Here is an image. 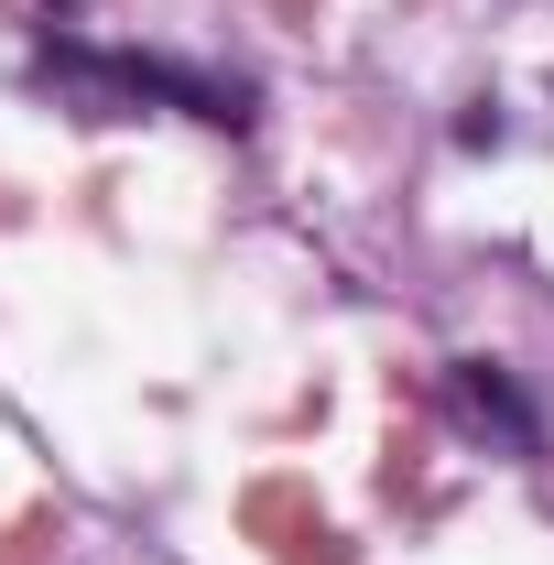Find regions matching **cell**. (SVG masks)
Instances as JSON below:
<instances>
[{
	"mask_svg": "<svg viewBox=\"0 0 554 565\" xmlns=\"http://www.w3.org/2000/svg\"><path fill=\"white\" fill-rule=\"evenodd\" d=\"M44 76H66L87 120H131L141 98H174V109H185V120H207V131H239V120H251V87L196 76V66H141V55H87V44H55V55H44Z\"/></svg>",
	"mask_w": 554,
	"mask_h": 565,
	"instance_id": "cell-1",
	"label": "cell"
},
{
	"mask_svg": "<svg viewBox=\"0 0 554 565\" xmlns=\"http://www.w3.org/2000/svg\"><path fill=\"white\" fill-rule=\"evenodd\" d=\"M457 414H468V435H500L511 457H544V414L522 403V381L500 359H457Z\"/></svg>",
	"mask_w": 554,
	"mask_h": 565,
	"instance_id": "cell-2",
	"label": "cell"
}]
</instances>
